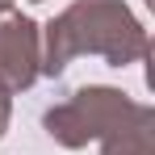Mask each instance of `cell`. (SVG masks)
Here are the masks:
<instances>
[{
  "instance_id": "obj_1",
  "label": "cell",
  "mask_w": 155,
  "mask_h": 155,
  "mask_svg": "<svg viewBox=\"0 0 155 155\" xmlns=\"http://www.w3.org/2000/svg\"><path fill=\"white\" fill-rule=\"evenodd\" d=\"M80 54H97L109 67H130L151 54V34L126 0H71L42 25V76H63Z\"/></svg>"
},
{
  "instance_id": "obj_3",
  "label": "cell",
  "mask_w": 155,
  "mask_h": 155,
  "mask_svg": "<svg viewBox=\"0 0 155 155\" xmlns=\"http://www.w3.org/2000/svg\"><path fill=\"white\" fill-rule=\"evenodd\" d=\"M42 76V25L21 8L0 13V84L8 92H25Z\"/></svg>"
},
{
  "instance_id": "obj_2",
  "label": "cell",
  "mask_w": 155,
  "mask_h": 155,
  "mask_svg": "<svg viewBox=\"0 0 155 155\" xmlns=\"http://www.w3.org/2000/svg\"><path fill=\"white\" fill-rule=\"evenodd\" d=\"M42 130L59 147L80 151L101 143V155H151L155 109L109 84H84L42 113Z\"/></svg>"
},
{
  "instance_id": "obj_6",
  "label": "cell",
  "mask_w": 155,
  "mask_h": 155,
  "mask_svg": "<svg viewBox=\"0 0 155 155\" xmlns=\"http://www.w3.org/2000/svg\"><path fill=\"white\" fill-rule=\"evenodd\" d=\"M29 4H42V0H29Z\"/></svg>"
},
{
  "instance_id": "obj_5",
  "label": "cell",
  "mask_w": 155,
  "mask_h": 155,
  "mask_svg": "<svg viewBox=\"0 0 155 155\" xmlns=\"http://www.w3.org/2000/svg\"><path fill=\"white\" fill-rule=\"evenodd\" d=\"M4 8H13V0H0V13H4Z\"/></svg>"
},
{
  "instance_id": "obj_4",
  "label": "cell",
  "mask_w": 155,
  "mask_h": 155,
  "mask_svg": "<svg viewBox=\"0 0 155 155\" xmlns=\"http://www.w3.org/2000/svg\"><path fill=\"white\" fill-rule=\"evenodd\" d=\"M8 122H13V92H8V88L0 84V138H4Z\"/></svg>"
}]
</instances>
